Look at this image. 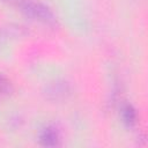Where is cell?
<instances>
[{"label":"cell","instance_id":"6da1fadb","mask_svg":"<svg viewBox=\"0 0 148 148\" xmlns=\"http://www.w3.org/2000/svg\"><path fill=\"white\" fill-rule=\"evenodd\" d=\"M20 12L30 20L39 22L42 24L53 27L57 24V16L52 12L50 7L46 5L36 1V0H27L20 8Z\"/></svg>","mask_w":148,"mask_h":148},{"label":"cell","instance_id":"7a4b0ae2","mask_svg":"<svg viewBox=\"0 0 148 148\" xmlns=\"http://www.w3.org/2000/svg\"><path fill=\"white\" fill-rule=\"evenodd\" d=\"M43 94L51 102H64L71 96L72 87L65 80H54L45 86Z\"/></svg>","mask_w":148,"mask_h":148},{"label":"cell","instance_id":"3957f363","mask_svg":"<svg viewBox=\"0 0 148 148\" xmlns=\"http://www.w3.org/2000/svg\"><path fill=\"white\" fill-rule=\"evenodd\" d=\"M61 141L60 131L54 125H46L44 126L38 133V142L40 146L46 148L58 147Z\"/></svg>","mask_w":148,"mask_h":148},{"label":"cell","instance_id":"277c9868","mask_svg":"<svg viewBox=\"0 0 148 148\" xmlns=\"http://www.w3.org/2000/svg\"><path fill=\"white\" fill-rule=\"evenodd\" d=\"M120 119L127 128H133L138 123L136 109L131 103H124L120 106Z\"/></svg>","mask_w":148,"mask_h":148},{"label":"cell","instance_id":"5b68a950","mask_svg":"<svg viewBox=\"0 0 148 148\" xmlns=\"http://www.w3.org/2000/svg\"><path fill=\"white\" fill-rule=\"evenodd\" d=\"M3 34L6 37H13V38H18V37H24L28 35V30L25 27L21 24H9L7 28H5Z\"/></svg>","mask_w":148,"mask_h":148},{"label":"cell","instance_id":"8992f818","mask_svg":"<svg viewBox=\"0 0 148 148\" xmlns=\"http://www.w3.org/2000/svg\"><path fill=\"white\" fill-rule=\"evenodd\" d=\"M14 91V86L12 83V81L3 75L2 73H0V95H10Z\"/></svg>","mask_w":148,"mask_h":148},{"label":"cell","instance_id":"52a82bcc","mask_svg":"<svg viewBox=\"0 0 148 148\" xmlns=\"http://www.w3.org/2000/svg\"><path fill=\"white\" fill-rule=\"evenodd\" d=\"M1 2L8 5V6H12V7H15L17 9L21 8V6L27 1V0H0Z\"/></svg>","mask_w":148,"mask_h":148},{"label":"cell","instance_id":"ba28073f","mask_svg":"<svg viewBox=\"0 0 148 148\" xmlns=\"http://www.w3.org/2000/svg\"><path fill=\"white\" fill-rule=\"evenodd\" d=\"M6 36H5V34H3V31H1L0 30V49H2L3 46H5V44H6Z\"/></svg>","mask_w":148,"mask_h":148}]
</instances>
